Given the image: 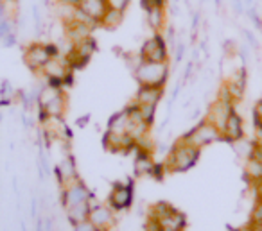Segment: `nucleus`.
I'll return each instance as SVG.
<instances>
[{"instance_id":"obj_1","label":"nucleus","mask_w":262,"mask_h":231,"mask_svg":"<svg viewBox=\"0 0 262 231\" xmlns=\"http://www.w3.org/2000/svg\"><path fill=\"white\" fill-rule=\"evenodd\" d=\"M201 149H196L194 145L187 144L185 140L180 138L169 151L164 165L167 172H187L190 170L198 161H200Z\"/></svg>"},{"instance_id":"obj_2","label":"nucleus","mask_w":262,"mask_h":231,"mask_svg":"<svg viewBox=\"0 0 262 231\" xmlns=\"http://www.w3.org/2000/svg\"><path fill=\"white\" fill-rule=\"evenodd\" d=\"M135 79L144 86H160L165 88L169 79V61L155 63V61H140L133 68Z\"/></svg>"},{"instance_id":"obj_3","label":"nucleus","mask_w":262,"mask_h":231,"mask_svg":"<svg viewBox=\"0 0 262 231\" xmlns=\"http://www.w3.org/2000/svg\"><path fill=\"white\" fill-rule=\"evenodd\" d=\"M149 217L162 226L164 231H185L187 217L169 202H157L149 208Z\"/></svg>"},{"instance_id":"obj_4","label":"nucleus","mask_w":262,"mask_h":231,"mask_svg":"<svg viewBox=\"0 0 262 231\" xmlns=\"http://www.w3.org/2000/svg\"><path fill=\"white\" fill-rule=\"evenodd\" d=\"M61 56L59 47L54 43H31L24 52V61H26L27 68L33 72H41L45 65L51 61L52 58Z\"/></svg>"},{"instance_id":"obj_5","label":"nucleus","mask_w":262,"mask_h":231,"mask_svg":"<svg viewBox=\"0 0 262 231\" xmlns=\"http://www.w3.org/2000/svg\"><path fill=\"white\" fill-rule=\"evenodd\" d=\"M182 140H185L187 144L194 145L196 149H203L207 145L214 144V142L223 140V134L214 124H210L208 120H201L200 124L192 127L190 131H187L185 134L182 136Z\"/></svg>"},{"instance_id":"obj_6","label":"nucleus","mask_w":262,"mask_h":231,"mask_svg":"<svg viewBox=\"0 0 262 231\" xmlns=\"http://www.w3.org/2000/svg\"><path fill=\"white\" fill-rule=\"evenodd\" d=\"M72 72L69 61L65 59V56H58V58H52L47 65L41 68V76L47 79L49 84H54V86L65 88L69 84H72Z\"/></svg>"},{"instance_id":"obj_7","label":"nucleus","mask_w":262,"mask_h":231,"mask_svg":"<svg viewBox=\"0 0 262 231\" xmlns=\"http://www.w3.org/2000/svg\"><path fill=\"white\" fill-rule=\"evenodd\" d=\"M139 56L142 61H155V63H165L169 61V47L165 43L164 36L160 33L153 34L142 43Z\"/></svg>"},{"instance_id":"obj_8","label":"nucleus","mask_w":262,"mask_h":231,"mask_svg":"<svg viewBox=\"0 0 262 231\" xmlns=\"http://www.w3.org/2000/svg\"><path fill=\"white\" fill-rule=\"evenodd\" d=\"M92 195L94 194L90 192V188L81 179H76L74 183L61 188V204L65 210L74 208V206H79V204H86V202H90Z\"/></svg>"},{"instance_id":"obj_9","label":"nucleus","mask_w":262,"mask_h":231,"mask_svg":"<svg viewBox=\"0 0 262 231\" xmlns=\"http://www.w3.org/2000/svg\"><path fill=\"white\" fill-rule=\"evenodd\" d=\"M133 199H135L133 184L131 183H115L108 195V206L115 213L126 212V210H129L131 204H133Z\"/></svg>"},{"instance_id":"obj_10","label":"nucleus","mask_w":262,"mask_h":231,"mask_svg":"<svg viewBox=\"0 0 262 231\" xmlns=\"http://www.w3.org/2000/svg\"><path fill=\"white\" fill-rule=\"evenodd\" d=\"M246 83H248V74H246V68H244V66L233 70V72L226 77L225 83H223V86H225V90L228 91V95H230V99H232L233 104H237V102L244 97Z\"/></svg>"},{"instance_id":"obj_11","label":"nucleus","mask_w":262,"mask_h":231,"mask_svg":"<svg viewBox=\"0 0 262 231\" xmlns=\"http://www.w3.org/2000/svg\"><path fill=\"white\" fill-rule=\"evenodd\" d=\"M88 222L97 231H112L115 226V212L108 204H95L90 210Z\"/></svg>"},{"instance_id":"obj_12","label":"nucleus","mask_w":262,"mask_h":231,"mask_svg":"<svg viewBox=\"0 0 262 231\" xmlns=\"http://www.w3.org/2000/svg\"><path fill=\"white\" fill-rule=\"evenodd\" d=\"M235 109V104L228 101H223V99H215L210 106H208V111L205 115V120H208L210 124H214L219 131H223L228 117L232 115V111Z\"/></svg>"},{"instance_id":"obj_13","label":"nucleus","mask_w":262,"mask_h":231,"mask_svg":"<svg viewBox=\"0 0 262 231\" xmlns=\"http://www.w3.org/2000/svg\"><path fill=\"white\" fill-rule=\"evenodd\" d=\"M221 134H223V140L228 142V144H237V142H241L244 138V122L235 109L228 117Z\"/></svg>"},{"instance_id":"obj_14","label":"nucleus","mask_w":262,"mask_h":231,"mask_svg":"<svg viewBox=\"0 0 262 231\" xmlns=\"http://www.w3.org/2000/svg\"><path fill=\"white\" fill-rule=\"evenodd\" d=\"M77 9L94 24L101 26L102 16L108 11V4H106V0H79L77 2Z\"/></svg>"},{"instance_id":"obj_15","label":"nucleus","mask_w":262,"mask_h":231,"mask_svg":"<svg viewBox=\"0 0 262 231\" xmlns=\"http://www.w3.org/2000/svg\"><path fill=\"white\" fill-rule=\"evenodd\" d=\"M56 176H58V181H59V184H61V188L74 183L76 179H79L77 170H76V163H74V158L70 154H67L65 158L56 165Z\"/></svg>"},{"instance_id":"obj_16","label":"nucleus","mask_w":262,"mask_h":231,"mask_svg":"<svg viewBox=\"0 0 262 231\" xmlns=\"http://www.w3.org/2000/svg\"><path fill=\"white\" fill-rule=\"evenodd\" d=\"M162 97H164V88L139 84V90H137V94H135V102L137 104L158 106V102L162 101Z\"/></svg>"},{"instance_id":"obj_17","label":"nucleus","mask_w":262,"mask_h":231,"mask_svg":"<svg viewBox=\"0 0 262 231\" xmlns=\"http://www.w3.org/2000/svg\"><path fill=\"white\" fill-rule=\"evenodd\" d=\"M65 111H67V94L63 90L61 94H58L45 106H40V119H43V117H63Z\"/></svg>"},{"instance_id":"obj_18","label":"nucleus","mask_w":262,"mask_h":231,"mask_svg":"<svg viewBox=\"0 0 262 231\" xmlns=\"http://www.w3.org/2000/svg\"><path fill=\"white\" fill-rule=\"evenodd\" d=\"M155 167H157V163H155V159H153V152L137 149L135 151V172L139 174V176H153Z\"/></svg>"},{"instance_id":"obj_19","label":"nucleus","mask_w":262,"mask_h":231,"mask_svg":"<svg viewBox=\"0 0 262 231\" xmlns=\"http://www.w3.org/2000/svg\"><path fill=\"white\" fill-rule=\"evenodd\" d=\"M244 177L250 181L251 187L260 184L262 183V159L255 158V156L246 158V163H244Z\"/></svg>"},{"instance_id":"obj_20","label":"nucleus","mask_w":262,"mask_h":231,"mask_svg":"<svg viewBox=\"0 0 262 231\" xmlns=\"http://www.w3.org/2000/svg\"><path fill=\"white\" fill-rule=\"evenodd\" d=\"M127 129H129V115H127L126 108H124L122 111H117L108 120V129L106 131H110L113 134H127Z\"/></svg>"},{"instance_id":"obj_21","label":"nucleus","mask_w":262,"mask_h":231,"mask_svg":"<svg viewBox=\"0 0 262 231\" xmlns=\"http://www.w3.org/2000/svg\"><path fill=\"white\" fill-rule=\"evenodd\" d=\"M90 210H92L90 202H86V204L74 206V208L65 210V212H67V219H69L70 226H76V224L86 222V220H88V215H90Z\"/></svg>"},{"instance_id":"obj_22","label":"nucleus","mask_w":262,"mask_h":231,"mask_svg":"<svg viewBox=\"0 0 262 231\" xmlns=\"http://www.w3.org/2000/svg\"><path fill=\"white\" fill-rule=\"evenodd\" d=\"M146 20L147 26L155 31V33H160L165 26V8H153L146 11Z\"/></svg>"},{"instance_id":"obj_23","label":"nucleus","mask_w":262,"mask_h":231,"mask_svg":"<svg viewBox=\"0 0 262 231\" xmlns=\"http://www.w3.org/2000/svg\"><path fill=\"white\" fill-rule=\"evenodd\" d=\"M122 18H124V13H119V11H113V9H108L106 11V15L102 16L101 20V26L104 27V29H117V27L122 24Z\"/></svg>"},{"instance_id":"obj_24","label":"nucleus","mask_w":262,"mask_h":231,"mask_svg":"<svg viewBox=\"0 0 262 231\" xmlns=\"http://www.w3.org/2000/svg\"><path fill=\"white\" fill-rule=\"evenodd\" d=\"M140 109V113H142L144 120H146L149 126H153L155 124V117H157V108L158 106H149V104H137Z\"/></svg>"},{"instance_id":"obj_25","label":"nucleus","mask_w":262,"mask_h":231,"mask_svg":"<svg viewBox=\"0 0 262 231\" xmlns=\"http://www.w3.org/2000/svg\"><path fill=\"white\" fill-rule=\"evenodd\" d=\"M251 117H253L255 129H257V127H262V99H258V101L253 104V109H251Z\"/></svg>"},{"instance_id":"obj_26","label":"nucleus","mask_w":262,"mask_h":231,"mask_svg":"<svg viewBox=\"0 0 262 231\" xmlns=\"http://www.w3.org/2000/svg\"><path fill=\"white\" fill-rule=\"evenodd\" d=\"M131 0H106V4H108V9H113V11H119L124 13L129 6Z\"/></svg>"},{"instance_id":"obj_27","label":"nucleus","mask_w":262,"mask_h":231,"mask_svg":"<svg viewBox=\"0 0 262 231\" xmlns=\"http://www.w3.org/2000/svg\"><path fill=\"white\" fill-rule=\"evenodd\" d=\"M9 33H13V22L11 18H0V41L4 40Z\"/></svg>"},{"instance_id":"obj_28","label":"nucleus","mask_w":262,"mask_h":231,"mask_svg":"<svg viewBox=\"0 0 262 231\" xmlns=\"http://www.w3.org/2000/svg\"><path fill=\"white\" fill-rule=\"evenodd\" d=\"M140 6H142L144 11L153 8H165L167 6V0H140Z\"/></svg>"},{"instance_id":"obj_29","label":"nucleus","mask_w":262,"mask_h":231,"mask_svg":"<svg viewBox=\"0 0 262 231\" xmlns=\"http://www.w3.org/2000/svg\"><path fill=\"white\" fill-rule=\"evenodd\" d=\"M144 231H164V229H162V226L157 222V220L151 219V217H147L146 226H144Z\"/></svg>"},{"instance_id":"obj_30","label":"nucleus","mask_w":262,"mask_h":231,"mask_svg":"<svg viewBox=\"0 0 262 231\" xmlns=\"http://www.w3.org/2000/svg\"><path fill=\"white\" fill-rule=\"evenodd\" d=\"M72 231H97L94 226H92L90 222H81V224H76V226H72Z\"/></svg>"},{"instance_id":"obj_31","label":"nucleus","mask_w":262,"mask_h":231,"mask_svg":"<svg viewBox=\"0 0 262 231\" xmlns=\"http://www.w3.org/2000/svg\"><path fill=\"white\" fill-rule=\"evenodd\" d=\"M0 43L4 45V47H13V45L16 43V34H15V31H13V33H9L8 36L4 38V40L0 41Z\"/></svg>"},{"instance_id":"obj_32","label":"nucleus","mask_w":262,"mask_h":231,"mask_svg":"<svg viewBox=\"0 0 262 231\" xmlns=\"http://www.w3.org/2000/svg\"><path fill=\"white\" fill-rule=\"evenodd\" d=\"M255 145H258V147H262V127H257L255 129V140H253Z\"/></svg>"},{"instance_id":"obj_33","label":"nucleus","mask_w":262,"mask_h":231,"mask_svg":"<svg viewBox=\"0 0 262 231\" xmlns=\"http://www.w3.org/2000/svg\"><path fill=\"white\" fill-rule=\"evenodd\" d=\"M183 51H185V47H183V45H178V51H176V61H182Z\"/></svg>"},{"instance_id":"obj_34","label":"nucleus","mask_w":262,"mask_h":231,"mask_svg":"<svg viewBox=\"0 0 262 231\" xmlns=\"http://www.w3.org/2000/svg\"><path fill=\"white\" fill-rule=\"evenodd\" d=\"M248 227H250V231H262V224H258V226H251L250 224Z\"/></svg>"},{"instance_id":"obj_35","label":"nucleus","mask_w":262,"mask_h":231,"mask_svg":"<svg viewBox=\"0 0 262 231\" xmlns=\"http://www.w3.org/2000/svg\"><path fill=\"white\" fill-rule=\"evenodd\" d=\"M253 188L257 190V195H258V194H262V183H260V184H257V187H253Z\"/></svg>"},{"instance_id":"obj_36","label":"nucleus","mask_w":262,"mask_h":231,"mask_svg":"<svg viewBox=\"0 0 262 231\" xmlns=\"http://www.w3.org/2000/svg\"><path fill=\"white\" fill-rule=\"evenodd\" d=\"M257 202L262 206V194H258V195H257Z\"/></svg>"},{"instance_id":"obj_37","label":"nucleus","mask_w":262,"mask_h":231,"mask_svg":"<svg viewBox=\"0 0 262 231\" xmlns=\"http://www.w3.org/2000/svg\"><path fill=\"white\" fill-rule=\"evenodd\" d=\"M235 231H250V227L246 226V227H243V229H235Z\"/></svg>"},{"instance_id":"obj_38","label":"nucleus","mask_w":262,"mask_h":231,"mask_svg":"<svg viewBox=\"0 0 262 231\" xmlns=\"http://www.w3.org/2000/svg\"><path fill=\"white\" fill-rule=\"evenodd\" d=\"M260 29H262V27H260Z\"/></svg>"}]
</instances>
